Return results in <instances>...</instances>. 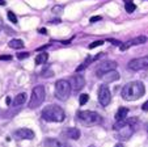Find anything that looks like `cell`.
<instances>
[{
    "label": "cell",
    "mask_w": 148,
    "mask_h": 147,
    "mask_svg": "<svg viewBox=\"0 0 148 147\" xmlns=\"http://www.w3.org/2000/svg\"><path fill=\"white\" fill-rule=\"evenodd\" d=\"M110 100H112V93H110V89L108 86H101L100 89H98V101L102 106H108L110 104Z\"/></svg>",
    "instance_id": "9"
},
{
    "label": "cell",
    "mask_w": 148,
    "mask_h": 147,
    "mask_svg": "<svg viewBox=\"0 0 148 147\" xmlns=\"http://www.w3.org/2000/svg\"><path fill=\"white\" fill-rule=\"evenodd\" d=\"M114 147H123V144H121V143H117V144H115Z\"/></svg>",
    "instance_id": "37"
},
{
    "label": "cell",
    "mask_w": 148,
    "mask_h": 147,
    "mask_svg": "<svg viewBox=\"0 0 148 147\" xmlns=\"http://www.w3.org/2000/svg\"><path fill=\"white\" fill-rule=\"evenodd\" d=\"M7 104H8V105L11 104V99H9V97H7Z\"/></svg>",
    "instance_id": "36"
},
{
    "label": "cell",
    "mask_w": 148,
    "mask_h": 147,
    "mask_svg": "<svg viewBox=\"0 0 148 147\" xmlns=\"http://www.w3.org/2000/svg\"><path fill=\"white\" fill-rule=\"evenodd\" d=\"M62 11H63V6H55L53 8V12L54 13H56V14H60Z\"/></svg>",
    "instance_id": "25"
},
{
    "label": "cell",
    "mask_w": 148,
    "mask_h": 147,
    "mask_svg": "<svg viewBox=\"0 0 148 147\" xmlns=\"http://www.w3.org/2000/svg\"><path fill=\"white\" fill-rule=\"evenodd\" d=\"M142 109H143L144 112H148V101H145V103L143 104V105H142Z\"/></svg>",
    "instance_id": "31"
},
{
    "label": "cell",
    "mask_w": 148,
    "mask_h": 147,
    "mask_svg": "<svg viewBox=\"0 0 148 147\" xmlns=\"http://www.w3.org/2000/svg\"><path fill=\"white\" fill-rule=\"evenodd\" d=\"M14 137L17 139H33L34 138V131L30 129L26 128H21L18 130L14 131Z\"/></svg>",
    "instance_id": "11"
},
{
    "label": "cell",
    "mask_w": 148,
    "mask_h": 147,
    "mask_svg": "<svg viewBox=\"0 0 148 147\" xmlns=\"http://www.w3.org/2000/svg\"><path fill=\"white\" fill-rule=\"evenodd\" d=\"M144 93L145 88L142 81H130V83L125 84L121 91V96L126 101H135L142 96H144Z\"/></svg>",
    "instance_id": "1"
},
{
    "label": "cell",
    "mask_w": 148,
    "mask_h": 147,
    "mask_svg": "<svg viewBox=\"0 0 148 147\" xmlns=\"http://www.w3.org/2000/svg\"><path fill=\"white\" fill-rule=\"evenodd\" d=\"M71 91H72V87H71V83L68 80H64V79H59L55 83V97L60 101H66L70 97Z\"/></svg>",
    "instance_id": "5"
},
{
    "label": "cell",
    "mask_w": 148,
    "mask_h": 147,
    "mask_svg": "<svg viewBox=\"0 0 148 147\" xmlns=\"http://www.w3.org/2000/svg\"><path fill=\"white\" fill-rule=\"evenodd\" d=\"M84 86H85V78H84L83 75H80V74H76V75L71 79V87H72V89L75 92L81 91V89L84 88Z\"/></svg>",
    "instance_id": "10"
},
{
    "label": "cell",
    "mask_w": 148,
    "mask_h": 147,
    "mask_svg": "<svg viewBox=\"0 0 148 147\" xmlns=\"http://www.w3.org/2000/svg\"><path fill=\"white\" fill-rule=\"evenodd\" d=\"M0 6H5V1H4V0H0Z\"/></svg>",
    "instance_id": "35"
},
{
    "label": "cell",
    "mask_w": 148,
    "mask_h": 147,
    "mask_svg": "<svg viewBox=\"0 0 148 147\" xmlns=\"http://www.w3.org/2000/svg\"><path fill=\"white\" fill-rule=\"evenodd\" d=\"M130 46H131V43H130V41H127V42H125V43H122V45H121V46H119V49H121V50H122V51H125V50H127V49H129Z\"/></svg>",
    "instance_id": "26"
},
{
    "label": "cell",
    "mask_w": 148,
    "mask_h": 147,
    "mask_svg": "<svg viewBox=\"0 0 148 147\" xmlns=\"http://www.w3.org/2000/svg\"><path fill=\"white\" fill-rule=\"evenodd\" d=\"M88 100H89V95L88 93H83V95H80V97H79L80 105H85V104L88 103Z\"/></svg>",
    "instance_id": "21"
},
{
    "label": "cell",
    "mask_w": 148,
    "mask_h": 147,
    "mask_svg": "<svg viewBox=\"0 0 148 147\" xmlns=\"http://www.w3.org/2000/svg\"><path fill=\"white\" fill-rule=\"evenodd\" d=\"M12 57L11 55H0V61H11Z\"/></svg>",
    "instance_id": "29"
},
{
    "label": "cell",
    "mask_w": 148,
    "mask_h": 147,
    "mask_svg": "<svg viewBox=\"0 0 148 147\" xmlns=\"http://www.w3.org/2000/svg\"><path fill=\"white\" fill-rule=\"evenodd\" d=\"M102 45H103V41H95V42H92V43L89 45V49H95V47L102 46Z\"/></svg>",
    "instance_id": "24"
},
{
    "label": "cell",
    "mask_w": 148,
    "mask_h": 147,
    "mask_svg": "<svg viewBox=\"0 0 148 147\" xmlns=\"http://www.w3.org/2000/svg\"><path fill=\"white\" fill-rule=\"evenodd\" d=\"M29 57V53H18L17 54V58L18 59H25Z\"/></svg>",
    "instance_id": "27"
},
{
    "label": "cell",
    "mask_w": 148,
    "mask_h": 147,
    "mask_svg": "<svg viewBox=\"0 0 148 147\" xmlns=\"http://www.w3.org/2000/svg\"><path fill=\"white\" fill-rule=\"evenodd\" d=\"M39 33L41 34H47V30H46V29H39Z\"/></svg>",
    "instance_id": "32"
},
{
    "label": "cell",
    "mask_w": 148,
    "mask_h": 147,
    "mask_svg": "<svg viewBox=\"0 0 148 147\" xmlns=\"http://www.w3.org/2000/svg\"><path fill=\"white\" fill-rule=\"evenodd\" d=\"M117 66L118 64L115 61L101 62V63L97 66V68H96V76H97V78H103L106 74H109V72H112V71H115Z\"/></svg>",
    "instance_id": "7"
},
{
    "label": "cell",
    "mask_w": 148,
    "mask_h": 147,
    "mask_svg": "<svg viewBox=\"0 0 148 147\" xmlns=\"http://www.w3.org/2000/svg\"><path fill=\"white\" fill-rule=\"evenodd\" d=\"M43 144H45V147H70L66 142L56 138H46L43 141Z\"/></svg>",
    "instance_id": "12"
},
{
    "label": "cell",
    "mask_w": 148,
    "mask_h": 147,
    "mask_svg": "<svg viewBox=\"0 0 148 147\" xmlns=\"http://www.w3.org/2000/svg\"><path fill=\"white\" fill-rule=\"evenodd\" d=\"M93 59H95V58H90V57H88V58H87V59H85V61H84V62H83V63H81V64H80V66H79V67H77V68H76V71H77V72H79V71H83V70H84V68H87V67H88V66H89V64H90V62H92V61H93Z\"/></svg>",
    "instance_id": "20"
},
{
    "label": "cell",
    "mask_w": 148,
    "mask_h": 147,
    "mask_svg": "<svg viewBox=\"0 0 148 147\" xmlns=\"http://www.w3.org/2000/svg\"><path fill=\"white\" fill-rule=\"evenodd\" d=\"M100 20H101V16H93L90 17L89 22H96V21H100Z\"/></svg>",
    "instance_id": "30"
},
{
    "label": "cell",
    "mask_w": 148,
    "mask_h": 147,
    "mask_svg": "<svg viewBox=\"0 0 148 147\" xmlns=\"http://www.w3.org/2000/svg\"><path fill=\"white\" fill-rule=\"evenodd\" d=\"M77 119L85 126H93L98 125L102 122V118L98 113L92 110H80L77 113Z\"/></svg>",
    "instance_id": "4"
},
{
    "label": "cell",
    "mask_w": 148,
    "mask_h": 147,
    "mask_svg": "<svg viewBox=\"0 0 148 147\" xmlns=\"http://www.w3.org/2000/svg\"><path fill=\"white\" fill-rule=\"evenodd\" d=\"M9 47H12V49H16V50H18V49H23L24 47V41H21V39H12V41H9L8 43Z\"/></svg>",
    "instance_id": "17"
},
{
    "label": "cell",
    "mask_w": 148,
    "mask_h": 147,
    "mask_svg": "<svg viewBox=\"0 0 148 147\" xmlns=\"http://www.w3.org/2000/svg\"><path fill=\"white\" fill-rule=\"evenodd\" d=\"M7 16H8V20H9L11 22H13V24H17V17H16V14H14L12 11H8V12H7Z\"/></svg>",
    "instance_id": "23"
},
{
    "label": "cell",
    "mask_w": 148,
    "mask_h": 147,
    "mask_svg": "<svg viewBox=\"0 0 148 147\" xmlns=\"http://www.w3.org/2000/svg\"><path fill=\"white\" fill-rule=\"evenodd\" d=\"M147 42V37L145 36H139V37H135V38H132L131 41H130V43L132 45H142V43H145Z\"/></svg>",
    "instance_id": "19"
},
{
    "label": "cell",
    "mask_w": 148,
    "mask_h": 147,
    "mask_svg": "<svg viewBox=\"0 0 148 147\" xmlns=\"http://www.w3.org/2000/svg\"><path fill=\"white\" fill-rule=\"evenodd\" d=\"M127 114H129V108L121 106V108L117 110V113H115V119H117V122L125 121L126 117H127Z\"/></svg>",
    "instance_id": "14"
},
{
    "label": "cell",
    "mask_w": 148,
    "mask_h": 147,
    "mask_svg": "<svg viewBox=\"0 0 148 147\" xmlns=\"http://www.w3.org/2000/svg\"><path fill=\"white\" fill-rule=\"evenodd\" d=\"M136 118L131 119H125V121L117 122L114 125V130H117V137L121 141H126V139L131 138V135L134 134V122H136Z\"/></svg>",
    "instance_id": "3"
},
{
    "label": "cell",
    "mask_w": 148,
    "mask_h": 147,
    "mask_svg": "<svg viewBox=\"0 0 148 147\" xmlns=\"http://www.w3.org/2000/svg\"><path fill=\"white\" fill-rule=\"evenodd\" d=\"M63 134H64L67 138L73 139V141H77V139L80 138V135H81L80 130H79L77 128H68L67 130L63 131Z\"/></svg>",
    "instance_id": "13"
},
{
    "label": "cell",
    "mask_w": 148,
    "mask_h": 147,
    "mask_svg": "<svg viewBox=\"0 0 148 147\" xmlns=\"http://www.w3.org/2000/svg\"><path fill=\"white\" fill-rule=\"evenodd\" d=\"M125 9H126V12H129V13H132V12L136 9V6H135L134 3H127L125 6Z\"/></svg>",
    "instance_id": "22"
},
{
    "label": "cell",
    "mask_w": 148,
    "mask_h": 147,
    "mask_svg": "<svg viewBox=\"0 0 148 147\" xmlns=\"http://www.w3.org/2000/svg\"><path fill=\"white\" fill-rule=\"evenodd\" d=\"M42 118L47 122H63L66 118L64 110L59 105H47L42 110Z\"/></svg>",
    "instance_id": "2"
},
{
    "label": "cell",
    "mask_w": 148,
    "mask_h": 147,
    "mask_svg": "<svg viewBox=\"0 0 148 147\" xmlns=\"http://www.w3.org/2000/svg\"><path fill=\"white\" fill-rule=\"evenodd\" d=\"M129 70L131 71H142V70L148 68V57H140V58H135L129 62L127 64Z\"/></svg>",
    "instance_id": "8"
},
{
    "label": "cell",
    "mask_w": 148,
    "mask_h": 147,
    "mask_svg": "<svg viewBox=\"0 0 148 147\" xmlns=\"http://www.w3.org/2000/svg\"><path fill=\"white\" fill-rule=\"evenodd\" d=\"M105 83H112V81H115V80H118L119 79V72H117V71H112V72H109V74H106V75L103 76V78H101Z\"/></svg>",
    "instance_id": "15"
},
{
    "label": "cell",
    "mask_w": 148,
    "mask_h": 147,
    "mask_svg": "<svg viewBox=\"0 0 148 147\" xmlns=\"http://www.w3.org/2000/svg\"><path fill=\"white\" fill-rule=\"evenodd\" d=\"M25 101H26V93L23 92V93H18L16 97H14L12 104H13V106H20V105H23Z\"/></svg>",
    "instance_id": "16"
},
{
    "label": "cell",
    "mask_w": 148,
    "mask_h": 147,
    "mask_svg": "<svg viewBox=\"0 0 148 147\" xmlns=\"http://www.w3.org/2000/svg\"><path fill=\"white\" fill-rule=\"evenodd\" d=\"M49 59V54L47 53H41L36 57V64H45Z\"/></svg>",
    "instance_id": "18"
},
{
    "label": "cell",
    "mask_w": 148,
    "mask_h": 147,
    "mask_svg": "<svg viewBox=\"0 0 148 147\" xmlns=\"http://www.w3.org/2000/svg\"><path fill=\"white\" fill-rule=\"evenodd\" d=\"M108 41H109V42H112V43H113V45H115V46H121V45H122L119 41H117V39H113V38H109V39H108Z\"/></svg>",
    "instance_id": "28"
},
{
    "label": "cell",
    "mask_w": 148,
    "mask_h": 147,
    "mask_svg": "<svg viewBox=\"0 0 148 147\" xmlns=\"http://www.w3.org/2000/svg\"><path fill=\"white\" fill-rule=\"evenodd\" d=\"M51 22H53V24H59V22H60V20H59V19H56V20H53V21H51Z\"/></svg>",
    "instance_id": "33"
},
{
    "label": "cell",
    "mask_w": 148,
    "mask_h": 147,
    "mask_svg": "<svg viewBox=\"0 0 148 147\" xmlns=\"http://www.w3.org/2000/svg\"><path fill=\"white\" fill-rule=\"evenodd\" d=\"M125 1H126V4H127V3H132V0H125Z\"/></svg>",
    "instance_id": "38"
},
{
    "label": "cell",
    "mask_w": 148,
    "mask_h": 147,
    "mask_svg": "<svg viewBox=\"0 0 148 147\" xmlns=\"http://www.w3.org/2000/svg\"><path fill=\"white\" fill-rule=\"evenodd\" d=\"M46 97V89L43 86H36L32 91V96L29 100V108L30 109H36L38 106L42 105V103L45 101Z\"/></svg>",
    "instance_id": "6"
},
{
    "label": "cell",
    "mask_w": 148,
    "mask_h": 147,
    "mask_svg": "<svg viewBox=\"0 0 148 147\" xmlns=\"http://www.w3.org/2000/svg\"><path fill=\"white\" fill-rule=\"evenodd\" d=\"M1 29H3V20L0 19V32H1Z\"/></svg>",
    "instance_id": "34"
}]
</instances>
